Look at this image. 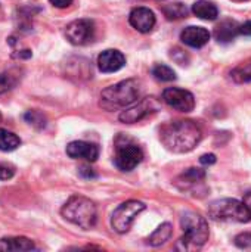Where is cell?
<instances>
[{
	"label": "cell",
	"instance_id": "6da1fadb",
	"mask_svg": "<svg viewBox=\"0 0 251 252\" xmlns=\"http://www.w3.org/2000/svg\"><path fill=\"white\" fill-rule=\"evenodd\" d=\"M200 127L189 120H178L164 124L160 130V140L166 149L175 154L191 152L201 142Z\"/></svg>",
	"mask_w": 251,
	"mask_h": 252
},
{
	"label": "cell",
	"instance_id": "7a4b0ae2",
	"mask_svg": "<svg viewBox=\"0 0 251 252\" xmlns=\"http://www.w3.org/2000/svg\"><path fill=\"white\" fill-rule=\"evenodd\" d=\"M139 94H141V83L136 78L123 80L102 90L99 105L107 111L124 109L133 105L139 99Z\"/></svg>",
	"mask_w": 251,
	"mask_h": 252
},
{
	"label": "cell",
	"instance_id": "3957f363",
	"mask_svg": "<svg viewBox=\"0 0 251 252\" xmlns=\"http://www.w3.org/2000/svg\"><path fill=\"white\" fill-rule=\"evenodd\" d=\"M61 214L67 221L84 230L92 229L96 224V219H98V211L95 204L90 199L78 195L71 196L65 202V205L61 210Z\"/></svg>",
	"mask_w": 251,
	"mask_h": 252
},
{
	"label": "cell",
	"instance_id": "277c9868",
	"mask_svg": "<svg viewBox=\"0 0 251 252\" xmlns=\"http://www.w3.org/2000/svg\"><path fill=\"white\" fill-rule=\"evenodd\" d=\"M180 226L183 230V238L179 241L183 251H191L201 248L209 241V224L204 217L197 213L188 211L180 217Z\"/></svg>",
	"mask_w": 251,
	"mask_h": 252
},
{
	"label": "cell",
	"instance_id": "5b68a950",
	"mask_svg": "<svg viewBox=\"0 0 251 252\" xmlns=\"http://www.w3.org/2000/svg\"><path fill=\"white\" fill-rule=\"evenodd\" d=\"M209 216L216 221H234L249 223L251 221L250 208L246 202L238 199H217L209 205Z\"/></svg>",
	"mask_w": 251,
	"mask_h": 252
},
{
	"label": "cell",
	"instance_id": "8992f818",
	"mask_svg": "<svg viewBox=\"0 0 251 252\" xmlns=\"http://www.w3.org/2000/svg\"><path fill=\"white\" fill-rule=\"evenodd\" d=\"M145 210V204L141 201H127L118 205L111 217V227L117 233H127L136 220V217Z\"/></svg>",
	"mask_w": 251,
	"mask_h": 252
},
{
	"label": "cell",
	"instance_id": "52a82bcc",
	"mask_svg": "<svg viewBox=\"0 0 251 252\" xmlns=\"http://www.w3.org/2000/svg\"><path fill=\"white\" fill-rule=\"evenodd\" d=\"M160 109V102L155 97H143L142 100H136L133 105L123 109L120 114V121L124 124H135L141 120L146 118L148 115L157 112Z\"/></svg>",
	"mask_w": 251,
	"mask_h": 252
},
{
	"label": "cell",
	"instance_id": "ba28073f",
	"mask_svg": "<svg viewBox=\"0 0 251 252\" xmlns=\"http://www.w3.org/2000/svg\"><path fill=\"white\" fill-rule=\"evenodd\" d=\"M67 40L74 46H83L93 40L95 37V24L90 19L81 18L75 19L65 28Z\"/></svg>",
	"mask_w": 251,
	"mask_h": 252
},
{
	"label": "cell",
	"instance_id": "9c48e42d",
	"mask_svg": "<svg viewBox=\"0 0 251 252\" xmlns=\"http://www.w3.org/2000/svg\"><path fill=\"white\" fill-rule=\"evenodd\" d=\"M143 159V152L138 145L124 143L117 146L114 162L118 170L121 171H132L135 170Z\"/></svg>",
	"mask_w": 251,
	"mask_h": 252
},
{
	"label": "cell",
	"instance_id": "30bf717a",
	"mask_svg": "<svg viewBox=\"0 0 251 252\" xmlns=\"http://www.w3.org/2000/svg\"><path fill=\"white\" fill-rule=\"evenodd\" d=\"M163 100L173 109L180 112H191L195 108V97L191 92L179 89V87H169L163 92Z\"/></svg>",
	"mask_w": 251,
	"mask_h": 252
},
{
	"label": "cell",
	"instance_id": "8fae6325",
	"mask_svg": "<svg viewBox=\"0 0 251 252\" xmlns=\"http://www.w3.org/2000/svg\"><path fill=\"white\" fill-rule=\"evenodd\" d=\"M129 22H130V25H132L136 31L146 34V32H149V31L155 27L157 19H155V13H154L149 7L141 6V7H135V9L130 12V15H129Z\"/></svg>",
	"mask_w": 251,
	"mask_h": 252
},
{
	"label": "cell",
	"instance_id": "7c38bea8",
	"mask_svg": "<svg viewBox=\"0 0 251 252\" xmlns=\"http://www.w3.org/2000/svg\"><path fill=\"white\" fill-rule=\"evenodd\" d=\"M67 155L72 159H84L89 162H95L99 157V148L95 143L74 140L67 146Z\"/></svg>",
	"mask_w": 251,
	"mask_h": 252
},
{
	"label": "cell",
	"instance_id": "4fadbf2b",
	"mask_svg": "<svg viewBox=\"0 0 251 252\" xmlns=\"http://www.w3.org/2000/svg\"><path fill=\"white\" fill-rule=\"evenodd\" d=\"M126 65V58L120 50L115 49H107L98 56V66L99 71L108 74V72H115L121 69Z\"/></svg>",
	"mask_w": 251,
	"mask_h": 252
},
{
	"label": "cell",
	"instance_id": "5bb4252c",
	"mask_svg": "<svg viewBox=\"0 0 251 252\" xmlns=\"http://www.w3.org/2000/svg\"><path fill=\"white\" fill-rule=\"evenodd\" d=\"M180 40L189 46V47H194V49H200L203 46H206L210 40V32L207 28L204 27H195V25H191V27H186L182 32H180Z\"/></svg>",
	"mask_w": 251,
	"mask_h": 252
},
{
	"label": "cell",
	"instance_id": "9a60e30c",
	"mask_svg": "<svg viewBox=\"0 0 251 252\" xmlns=\"http://www.w3.org/2000/svg\"><path fill=\"white\" fill-rule=\"evenodd\" d=\"M238 34H240V24L232 19H225L215 28V37L219 43H229Z\"/></svg>",
	"mask_w": 251,
	"mask_h": 252
},
{
	"label": "cell",
	"instance_id": "2e32d148",
	"mask_svg": "<svg viewBox=\"0 0 251 252\" xmlns=\"http://www.w3.org/2000/svg\"><path fill=\"white\" fill-rule=\"evenodd\" d=\"M34 242L24 236L3 238L0 239V251L1 252H19L34 250Z\"/></svg>",
	"mask_w": 251,
	"mask_h": 252
},
{
	"label": "cell",
	"instance_id": "e0dca14e",
	"mask_svg": "<svg viewBox=\"0 0 251 252\" xmlns=\"http://www.w3.org/2000/svg\"><path fill=\"white\" fill-rule=\"evenodd\" d=\"M192 12L195 16H198L200 19H206V21H215L219 16V9L216 7V4L207 0L195 1L192 4Z\"/></svg>",
	"mask_w": 251,
	"mask_h": 252
},
{
	"label": "cell",
	"instance_id": "ac0fdd59",
	"mask_svg": "<svg viewBox=\"0 0 251 252\" xmlns=\"http://www.w3.org/2000/svg\"><path fill=\"white\" fill-rule=\"evenodd\" d=\"M172 233H173V227L170 223H164L161 224L148 239V242L152 245V247H160L163 244H166L170 238H172Z\"/></svg>",
	"mask_w": 251,
	"mask_h": 252
},
{
	"label": "cell",
	"instance_id": "d6986e66",
	"mask_svg": "<svg viewBox=\"0 0 251 252\" xmlns=\"http://www.w3.org/2000/svg\"><path fill=\"white\" fill-rule=\"evenodd\" d=\"M19 145H21V139L15 133L0 128V151L10 152L15 151Z\"/></svg>",
	"mask_w": 251,
	"mask_h": 252
},
{
	"label": "cell",
	"instance_id": "ffe728a7",
	"mask_svg": "<svg viewBox=\"0 0 251 252\" xmlns=\"http://www.w3.org/2000/svg\"><path fill=\"white\" fill-rule=\"evenodd\" d=\"M19 81V72L16 69H9L0 72V94L12 90Z\"/></svg>",
	"mask_w": 251,
	"mask_h": 252
},
{
	"label": "cell",
	"instance_id": "44dd1931",
	"mask_svg": "<svg viewBox=\"0 0 251 252\" xmlns=\"http://www.w3.org/2000/svg\"><path fill=\"white\" fill-rule=\"evenodd\" d=\"M232 80L235 83H250L251 81V58L244 61L243 63H240L237 68H234L232 71Z\"/></svg>",
	"mask_w": 251,
	"mask_h": 252
},
{
	"label": "cell",
	"instance_id": "7402d4cb",
	"mask_svg": "<svg viewBox=\"0 0 251 252\" xmlns=\"http://www.w3.org/2000/svg\"><path fill=\"white\" fill-rule=\"evenodd\" d=\"M167 19H182L188 15V9L183 3H170L163 7Z\"/></svg>",
	"mask_w": 251,
	"mask_h": 252
},
{
	"label": "cell",
	"instance_id": "603a6c76",
	"mask_svg": "<svg viewBox=\"0 0 251 252\" xmlns=\"http://www.w3.org/2000/svg\"><path fill=\"white\" fill-rule=\"evenodd\" d=\"M152 75L160 81H173V80H176V72L170 66L163 65V63L155 65L152 68Z\"/></svg>",
	"mask_w": 251,
	"mask_h": 252
},
{
	"label": "cell",
	"instance_id": "cb8c5ba5",
	"mask_svg": "<svg viewBox=\"0 0 251 252\" xmlns=\"http://www.w3.org/2000/svg\"><path fill=\"white\" fill-rule=\"evenodd\" d=\"M24 120H25L30 126H33V127H36V128H38V130H41V128L46 127V117H44L41 112H38V111H28V112L24 115Z\"/></svg>",
	"mask_w": 251,
	"mask_h": 252
},
{
	"label": "cell",
	"instance_id": "d4e9b609",
	"mask_svg": "<svg viewBox=\"0 0 251 252\" xmlns=\"http://www.w3.org/2000/svg\"><path fill=\"white\" fill-rule=\"evenodd\" d=\"M206 177V173L200 168H189L186 173L182 174V179L186 180L188 183H195V182H200Z\"/></svg>",
	"mask_w": 251,
	"mask_h": 252
},
{
	"label": "cell",
	"instance_id": "484cf974",
	"mask_svg": "<svg viewBox=\"0 0 251 252\" xmlns=\"http://www.w3.org/2000/svg\"><path fill=\"white\" fill-rule=\"evenodd\" d=\"M15 176V165L9 162H0V180H9Z\"/></svg>",
	"mask_w": 251,
	"mask_h": 252
},
{
	"label": "cell",
	"instance_id": "4316f807",
	"mask_svg": "<svg viewBox=\"0 0 251 252\" xmlns=\"http://www.w3.org/2000/svg\"><path fill=\"white\" fill-rule=\"evenodd\" d=\"M235 245L238 248H243V250L251 248V232H246V233L238 235L235 238Z\"/></svg>",
	"mask_w": 251,
	"mask_h": 252
},
{
	"label": "cell",
	"instance_id": "83f0119b",
	"mask_svg": "<svg viewBox=\"0 0 251 252\" xmlns=\"http://www.w3.org/2000/svg\"><path fill=\"white\" fill-rule=\"evenodd\" d=\"M78 173H80V176L84 177V179H93V177H96L93 168H90V167H87V165L80 167V171H78Z\"/></svg>",
	"mask_w": 251,
	"mask_h": 252
},
{
	"label": "cell",
	"instance_id": "f1b7e54d",
	"mask_svg": "<svg viewBox=\"0 0 251 252\" xmlns=\"http://www.w3.org/2000/svg\"><path fill=\"white\" fill-rule=\"evenodd\" d=\"M200 162L204 164V165H210V164H215L216 162V155L213 154H206L200 158Z\"/></svg>",
	"mask_w": 251,
	"mask_h": 252
},
{
	"label": "cell",
	"instance_id": "f546056e",
	"mask_svg": "<svg viewBox=\"0 0 251 252\" xmlns=\"http://www.w3.org/2000/svg\"><path fill=\"white\" fill-rule=\"evenodd\" d=\"M55 7H59V9H64V7H68L71 3H72V0H49Z\"/></svg>",
	"mask_w": 251,
	"mask_h": 252
},
{
	"label": "cell",
	"instance_id": "4dcf8cb0",
	"mask_svg": "<svg viewBox=\"0 0 251 252\" xmlns=\"http://www.w3.org/2000/svg\"><path fill=\"white\" fill-rule=\"evenodd\" d=\"M240 34L251 37V21H247L243 25H240Z\"/></svg>",
	"mask_w": 251,
	"mask_h": 252
},
{
	"label": "cell",
	"instance_id": "1f68e13d",
	"mask_svg": "<svg viewBox=\"0 0 251 252\" xmlns=\"http://www.w3.org/2000/svg\"><path fill=\"white\" fill-rule=\"evenodd\" d=\"M244 202H246V205L250 208V211H251V193H249V195L246 196V201H244Z\"/></svg>",
	"mask_w": 251,
	"mask_h": 252
},
{
	"label": "cell",
	"instance_id": "d6a6232c",
	"mask_svg": "<svg viewBox=\"0 0 251 252\" xmlns=\"http://www.w3.org/2000/svg\"><path fill=\"white\" fill-rule=\"evenodd\" d=\"M0 121H1V114H0Z\"/></svg>",
	"mask_w": 251,
	"mask_h": 252
},
{
	"label": "cell",
	"instance_id": "836d02e7",
	"mask_svg": "<svg viewBox=\"0 0 251 252\" xmlns=\"http://www.w3.org/2000/svg\"><path fill=\"white\" fill-rule=\"evenodd\" d=\"M241 1H246V0H241Z\"/></svg>",
	"mask_w": 251,
	"mask_h": 252
}]
</instances>
